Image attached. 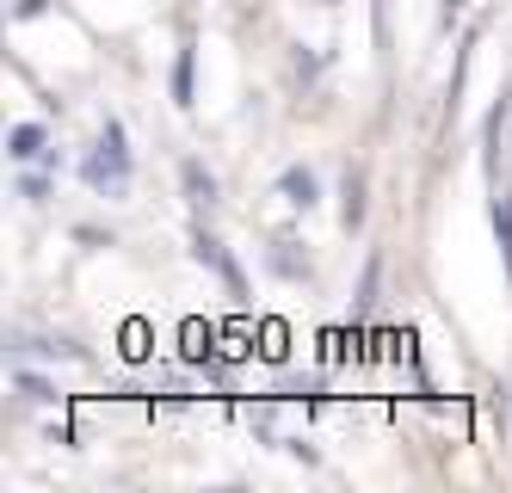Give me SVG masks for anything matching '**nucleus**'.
<instances>
[{"mask_svg":"<svg viewBox=\"0 0 512 493\" xmlns=\"http://www.w3.org/2000/svg\"><path fill=\"white\" fill-rule=\"evenodd\" d=\"M87 185H93V192H124V185H130V148H124V124L118 118H105V136H99V148H93V155H87Z\"/></svg>","mask_w":512,"mask_h":493,"instance_id":"1","label":"nucleus"},{"mask_svg":"<svg viewBox=\"0 0 512 493\" xmlns=\"http://www.w3.org/2000/svg\"><path fill=\"white\" fill-rule=\"evenodd\" d=\"M7 155H13V161H38V155H44V130H38V124H19V130L7 136Z\"/></svg>","mask_w":512,"mask_h":493,"instance_id":"2","label":"nucleus"},{"mask_svg":"<svg viewBox=\"0 0 512 493\" xmlns=\"http://www.w3.org/2000/svg\"><path fill=\"white\" fill-rule=\"evenodd\" d=\"M192 247H198V259H210V265H216V272H223V278H229V284L241 290V272H235V265H229V253H223V247H216V241H210L204 229L192 235Z\"/></svg>","mask_w":512,"mask_h":493,"instance_id":"3","label":"nucleus"},{"mask_svg":"<svg viewBox=\"0 0 512 493\" xmlns=\"http://www.w3.org/2000/svg\"><path fill=\"white\" fill-rule=\"evenodd\" d=\"M284 198L309 210V204H315V173H309V167H290V173H284Z\"/></svg>","mask_w":512,"mask_h":493,"instance_id":"4","label":"nucleus"},{"mask_svg":"<svg viewBox=\"0 0 512 493\" xmlns=\"http://www.w3.org/2000/svg\"><path fill=\"white\" fill-rule=\"evenodd\" d=\"M186 192H192V204H198V210H210V204H216V179H210L198 161H186Z\"/></svg>","mask_w":512,"mask_h":493,"instance_id":"5","label":"nucleus"},{"mask_svg":"<svg viewBox=\"0 0 512 493\" xmlns=\"http://www.w3.org/2000/svg\"><path fill=\"white\" fill-rule=\"evenodd\" d=\"M340 216H346V229H358V222H364V179L358 173H346V210Z\"/></svg>","mask_w":512,"mask_h":493,"instance_id":"6","label":"nucleus"},{"mask_svg":"<svg viewBox=\"0 0 512 493\" xmlns=\"http://www.w3.org/2000/svg\"><path fill=\"white\" fill-rule=\"evenodd\" d=\"M173 99L192 105V50H179V68H173Z\"/></svg>","mask_w":512,"mask_h":493,"instance_id":"7","label":"nucleus"},{"mask_svg":"<svg viewBox=\"0 0 512 493\" xmlns=\"http://www.w3.org/2000/svg\"><path fill=\"white\" fill-rule=\"evenodd\" d=\"M494 229H500V253H506V272H512V198L494 210Z\"/></svg>","mask_w":512,"mask_h":493,"instance_id":"8","label":"nucleus"},{"mask_svg":"<svg viewBox=\"0 0 512 493\" xmlns=\"http://www.w3.org/2000/svg\"><path fill=\"white\" fill-rule=\"evenodd\" d=\"M457 7H463V0H445V25H451V19H457Z\"/></svg>","mask_w":512,"mask_h":493,"instance_id":"9","label":"nucleus"},{"mask_svg":"<svg viewBox=\"0 0 512 493\" xmlns=\"http://www.w3.org/2000/svg\"><path fill=\"white\" fill-rule=\"evenodd\" d=\"M315 7H334V0H315Z\"/></svg>","mask_w":512,"mask_h":493,"instance_id":"10","label":"nucleus"}]
</instances>
